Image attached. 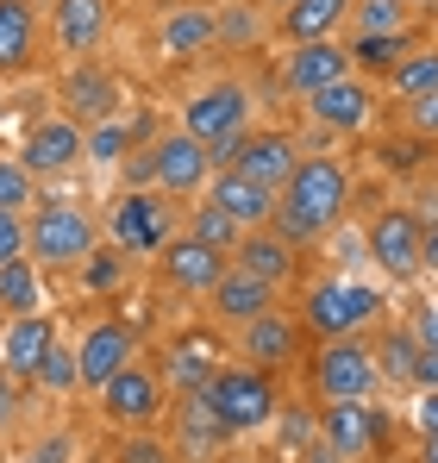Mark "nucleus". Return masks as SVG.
<instances>
[{"instance_id": "obj_1", "label": "nucleus", "mask_w": 438, "mask_h": 463, "mask_svg": "<svg viewBox=\"0 0 438 463\" xmlns=\"http://www.w3.org/2000/svg\"><path fill=\"white\" fill-rule=\"evenodd\" d=\"M351 201H357V175H351L345 156L338 151H300L294 175L276 188V220L270 226L307 250L313 238H332V232L345 226Z\"/></svg>"}, {"instance_id": "obj_2", "label": "nucleus", "mask_w": 438, "mask_h": 463, "mask_svg": "<svg viewBox=\"0 0 438 463\" xmlns=\"http://www.w3.org/2000/svg\"><path fill=\"white\" fill-rule=\"evenodd\" d=\"M100 250V220L63 201V194H38L32 213H25V257L44 269V276H81V263Z\"/></svg>"}, {"instance_id": "obj_3", "label": "nucleus", "mask_w": 438, "mask_h": 463, "mask_svg": "<svg viewBox=\"0 0 438 463\" xmlns=\"http://www.w3.org/2000/svg\"><path fill=\"white\" fill-rule=\"evenodd\" d=\"M195 401L214 413V426L238 445V439H251V432H270V420H276V407H282V388H276L270 370H257V364H244V357H225Z\"/></svg>"}, {"instance_id": "obj_4", "label": "nucleus", "mask_w": 438, "mask_h": 463, "mask_svg": "<svg viewBox=\"0 0 438 463\" xmlns=\"http://www.w3.org/2000/svg\"><path fill=\"white\" fill-rule=\"evenodd\" d=\"M126 182H132V188H157L163 201L188 207V201L207 194V182H214V156H207L201 138H188L182 126H169V132L145 138L138 156H126Z\"/></svg>"}, {"instance_id": "obj_5", "label": "nucleus", "mask_w": 438, "mask_h": 463, "mask_svg": "<svg viewBox=\"0 0 438 463\" xmlns=\"http://www.w3.org/2000/svg\"><path fill=\"white\" fill-rule=\"evenodd\" d=\"M251 126H257V94H251L244 76H214V81H201V88L182 100V132L207 145L214 169H225L232 145H238Z\"/></svg>"}, {"instance_id": "obj_6", "label": "nucleus", "mask_w": 438, "mask_h": 463, "mask_svg": "<svg viewBox=\"0 0 438 463\" xmlns=\"http://www.w3.org/2000/svg\"><path fill=\"white\" fill-rule=\"evenodd\" d=\"M307 388H313V401H369V394L382 388L376 345H369L364 332L313 338V345H307Z\"/></svg>"}, {"instance_id": "obj_7", "label": "nucleus", "mask_w": 438, "mask_h": 463, "mask_svg": "<svg viewBox=\"0 0 438 463\" xmlns=\"http://www.w3.org/2000/svg\"><path fill=\"white\" fill-rule=\"evenodd\" d=\"M382 319V288L357 282V276H326L307 288L300 301V326L307 338H345V332H369Z\"/></svg>"}, {"instance_id": "obj_8", "label": "nucleus", "mask_w": 438, "mask_h": 463, "mask_svg": "<svg viewBox=\"0 0 438 463\" xmlns=\"http://www.w3.org/2000/svg\"><path fill=\"white\" fill-rule=\"evenodd\" d=\"M94 407H100V420H107L113 432H157V420H163V407H169V388L157 376V364L138 351L113 383L94 388Z\"/></svg>"}, {"instance_id": "obj_9", "label": "nucleus", "mask_w": 438, "mask_h": 463, "mask_svg": "<svg viewBox=\"0 0 438 463\" xmlns=\"http://www.w3.org/2000/svg\"><path fill=\"white\" fill-rule=\"evenodd\" d=\"M107 238L119 257H157L176 238V201H163L157 188H126L107 207Z\"/></svg>"}, {"instance_id": "obj_10", "label": "nucleus", "mask_w": 438, "mask_h": 463, "mask_svg": "<svg viewBox=\"0 0 438 463\" xmlns=\"http://www.w3.org/2000/svg\"><path fill=\"white\" fill-rule=\"evenodd\" d=\"M319 445L338 463H369L388 451V407L376 401H319Z\"/></svg>"}, {"instance_id": "obj_11", "label": "nucleus", "mask_w": 438, "mask_h": 463, "mask_svg": "<svg viewBox=\"0 0 438 463\" xmlns=\"http://www.w3.org/2000/svg\"><path fill=\"white\" fill-rule=\"evenodd\" d=\"M225 357H232V351H225V332L207 319V326H182V332H169V345H163L150 364H157V376H163L169 394H201L207 376H214Z\"/></svg>"}, {"instance_id": "obj_12", "label": "nucleus", "mask_w": 438, "mask_h": 463, "mask_svg": "<svg viewBox=\"0 0 438 463\" xmlns=\"http://www.w3.org/2000/svg\"><path fill=\"white\" fill-rule=\"evenodd\" d=\"M364 257L376 263L382 282H420V276H426V263H420V213H414V207H382V213H369Z\"/></svg>"}, {"instance_id": "obj_13", "label": "nucleus", "mask_w": 438, "mask_h": 463, "mask_svg": "<svg viewBox=\"0 0 438 463\" xmlns=\"http://www.w3.org/2000/svg\"><path fill=\"white\" fill-rule=\"evenodd\" d=\"M113 32V0H44V44L51 57L81 63L107 44Z\"/></svg>"}, {"instance_id": "obj_14", "label": "nucleus", "mask_w": 438, "mask_h": 463, "mask_svg": "<svg viewBox=\"0 0 438 463\" xmlns=\"http://www.w3.org/2000/svg\"><path fill=\"white\" fill-rule=\"evenodd\" d=\"M132 357H138V332H132L126 319H113V313L88 319V326H81V338H75V388H81V394H94L100 383H113Z\"/></svg>"}, {"instance_id": "obj_15", "label": "nucleus", "mask_w": 438, "mask_h": 463, "mask_svg": "<svg viewBox=\"0 0 438 463\" xmlns=\"http://www.w3.org/2000/svg\"><path fill=\"white\" fill-rule=\"evenodd\" d=\"M238 338V351L232 357H244V364H257V370H270V376H282L300 364V351H307V326H300V313H289V301L270 313H257L251 326H238L232 332Z\"/></svg>"}, {"instance_id": "obj_16", "label": "nucleus", "mask_w": 438, "mask_h": 463, "mask_svg": "<svg viewBox=\"0 0 438 463\" xmlns=\"http://www.w3.org/2000/svg\"><path fill=\"white\" fill-rule=\"evenodd\" d=\"M13 156H19V169L32 182H63V175L81 169V126L70 113H44V119L25 126V138H19Z\"/></svg>"}, {"instance_id": "obj_17", "label": "nucleus", "mask_w": 438, "mask_h": 463, "mask_svg": "<svg viewBox=\"0 0 438 463\" xmlns=\"http://www.w3.org/2000/svg\"><path fill=\"white\" fill-rule=\"evenodd\" d=\"M44 57V0H0V81L38 76Z\"/></svg>"}, {"instance_id": "obj_18", "label": "nucleus", "mask_w": 438, "mask_h": 463, "mask_svg": "<svg viewBox=\"0 0 438 463\" xmlns=\"http://www.w3.org/2000/svg\"><path fill=\"white\" fill-rule=\"evenodd\" d=\"M300 107H307V119H313L319 132L351 138V132H369V126H376L382 88H376L369 76H345V81H332V88H319V94H307Z\"/></svg>"}, {"instance_id": "obj_19", "label": "nucleus", "mask_w": 438, "mask_h": 463, "mask_svg": "<svg viewBox=\"0 0 438 463\" xmlns=\"http://www.w3.org/2000/svg\"><path fill=\"white\" fill-rule=\"evenodd\" d=\"M225 263H232L225 250H214V244H201V238H188V232L176 226V238L157 250V282L169 295H182V301H201L219 276H225Z\"/></svg>"}, {"instance_id": "obj_20", "label": "nucleus", "mask_w": 438, "mask_h": 463, "mask_svg": "<svg viewBox=\"0 0 438 463\" xmlns=\"http://www.w3.org/2000/svg\"><path fill=\"white\" fill-rule=\"evenodd\" d=\"M345 76H357L345 38H313V44H289L282 51L276 88L294 94V100H307V94H319V88H332V81H345Z\"/></svg>"}, {"instance_id": "obj_21", "label": "nucleus", "mask_w": 438, "mask_h": 463, "mask_svg": "<svg viewBox=\"0 0 438 463\" xmlns=\"http://www.w3.org/2000/svg\"><path fill=\"white\" fill-rule=\"evenodd\" d=\"M201 307H207V319H214L219 332H238V326H251L257 313L282 307V288H276V282H257V276L238 269V263H225V276L201 295Z\"/></svg>"}, {"instance_id": "obj_22", "label": "nucleus", "mask_w": 438, "mask_h": 463, "mask_svg": "<svg viewBox=\"0 0 438 463\" xmlns=\"http://www.w3.org/2000/svg\"><path fill=\"white\" fill-rule=\"evenodd\" d=\"M119 76L113 70H100L94 57H81V63H70L63 70V81H57V113H70L75 126L88 132V126H100V119H113L119 113Z\"/></svg>"}, {"instance_id": "obj_23", "label": "nucleus", "mask_w": 438, "mask_h": 463, "mask_svg": "<svg viewBox=\"0 0 438 463\" xmlns=\"http://www.w3.org/2000/svg\"><path fill=\"white\" fill-rule=\"evenodd\" d=\"M294 163H300V138L282 132V126H251L232 156H225V169H238V175H251V182H263V188H282L294 175Z\"/></svg>"}, {"instance_id": "obj_24", "label": "nucleus", "mask_w": 438, "mask_h": 463, "mask_svg": "<svg viewBox=\"0 0 438 463\" xmlns=\"http://www.w3.org/2000/svg\"><path fill=\"white\" fill-rule=\"evenodd\" d=\"M157 51H163L169 63H195V57L219 51L214 44V0H176V6H163V19H157Z\"/></svg>"}, {"instance_id": "obj_25", "label": "nucleus", "mask_w": 438, "mask_h": 463, "mask_svg": "<svg viewBox=\"0 0 438 463\" xmlns=\"http://www.w3.org/2000/svg\"><path fill=\"white\" fill-rule=\"evenodd\" d=\"M232 263H238V269H251L257 282H276L282 295L300 282V244H294V238H282L276 226L244 232V238H238V250H232Z\"/></svg>"}, {"instance_id": "obj_26", "label": "nucleus", "mask_w": 438, "mask_h": 463, "mask_svg": "<svg viewBox=\"0 0 438 463\" xmlns=\"http://www.w3.org/2000/svg\"><path fill=\"white\" fill-rule=\"evenodd\" d=\"M51 345H57V319H51V307L44 313H19V319H0V370H6V376L32 383Z\"/></svg>"}, {"instance_id": "obj_27", "label": "nucleus", "mask_w": 438, "mask_h": 463, "mask_svg": "<svg viewBox=\"0 0 438 463\" xmlns=\"http://www.w3.org/2000/svg\"><path fill=\"white\" fill-rule=\"evenodd\" d=\"M207 201H214L219 213H232L238 232H257V226L276 220V188H263V182H251V175H238V169H214Z\"/></svg>"}, {"instance_id": "obj_28", "label": "nucleus", "mask_w": 438, "mask_h": 463, "mask_svg": "<svg viewBox=\"0 0 438 463\" xmlns=\"http://www.w3.org/2000/svg\"><path fill=\"white\" fill-rule=\"evenodd\" d=\"M351 25V0H289L276 13V38L282 44H313V38H345Z\"/></svg>"}, {"instance_id": "obj_29", "label": "nucleus", "mask_w": 438, "mask_h": 463, "mask_svg": "<svg viewBox=\"0 0 438 463\" xmlns=\"http://www.w3.org/2000/svg\"><path fill=\"white\" fill-rule=\"evenodd\" d=\"M263 38H276V19L257 0H214V44L219 51H257Z\"/></svg>"}, {"instance_id": "obj_30", "label": "nucleus", "mask_w": 438, "mask_h": 463, "mask_svg": "<svg viewBox=\"0 0 438 463\" xmlns=\"http://www.w3.org/2000/svg\"><path fill=\"white\" fill-rule=\"evenodd\" d=\"M414 44H420V32H351V38H345L351 70H357V76H369L376 88H382V76H388V70H395Z\"/></svg>"}, {"instance_id": "obj_31", "label": "nucleus", "mask_w": 438, "mask_h": 463, "mask_svg": "<svg viewBox=\"0 0 438 463\" xmlns=\"http://www.w3.org/2000/svg\"><path fill=\"white\" fill-rule=\"evenodd\" d=\"M44 301H51V276H44L32 257L0 263V313H6V319H19V313H44Z\"/></svg>"}, {"instance_id": "obj_32", "label": "nucleus", "mask_w": 438, "mask_h": 463, "mask_svg": "<svg viewBox=\"0 0 438 463\" xmlns=\"http://www.w3.org/2000/svg\"><path fill=\"white\" fill-rule=\"evenodd\" d=\"M382 88H388L401 107H407V100H420V94H438V44H433V38H420V44H414V51L382 76Z\"/></svg>"}, {"instance_id": "obj_33", "label": "nucleus", "mask_w": 438, "mask_h": 463, "mask_svg": "<svg viewBox=\"0 0 438 463\" xmlns=\"http://www.w3.org/2000/svg\"><path fill=\"white\" fill-rule=\"evenodd\" d=\"M145 145V126H132V119H100V126H88L81 132V163H100V169H113V163H126V156Z\"/></svg>"}, {"instance_id": "obj_34", "label": "nucleus", "mask_w": 438, "mask_h": 463, "mask_svg": "<svg viewBox=\"0 0 438 463\" xmlns=\"http://www.w3.org/2000/svg\"><path fill=\"white\" fill-rule=\"evenodd\" d=\"M182 420H188V432H176V458L188 463H214L219 451H232V439L214 426V413L195 401V394H182Z\"/></svg>"}, {"instance_id": "obj_35", "label": "nucleus", "mask_w": 438, "mask_h": 463, "mask_svg": "<svg viewBox=\"0 0 438 463\" xmlns=\"http://www.w3.org/2000/svg\"><path fill=\"white\" fill-rule=\"evenodd\" d=\"M270 432H276V451L300 458V451L319 439V401H282L276 420H270Z\"/></svg>"}, {"instance_id": "obj_36", "label": "nucleus", "mask_w": 438, "mask_h": 463, "mask_svg": "<svg viewBox=\"0 0 438 463\" xmlns=\"http://www.w3.org/2000/svg\"><path fill=\"white\" fill-rule=\"evenodd\" d=\"M182 232H188V238H201V244H214V250H225V257H232V250H238V238H244V232H238V220H232V213H219L207 194H201V201H188Z\"/></svg>"}, {"instance_id": "obj_37", "label": "nucleus", "mask_w": 438, "mask_h": 463, "mask_svg": "<svg viewBox=\"0 0 438 463\" xmlns=\"http://www.w3.org/2000/svg\"><path fill=\"white\" fill-rule=\"evenodd\" d=\"M345 32H414V0H351Z\"/></svg>"}, {"instance_id": "obj_38", "label": "nucleus", "mask_w": 438, "mask_h": 463, "mask_svg": "<svg viewBox=\"0 0 438 463\" xmlns=\"http://www.w3.org/2000/svg\"><path fill=\"white\" fill-rule=\"evenodd\" d=\"M414 357H420V338L414 332H382V345H376V370H382V383H401L414 388Z\"/></svg>"}, {"instance_id": "obj_39", "label": "nucleus", "mask_w": 438, "mask_h": 463, "mask_svg": "<svg viewBox=\"0 0 438 463\" xmlns=\"http://www.w3.org/2000/svg\"><path fill=\"white\" fill-rule=\"evenodd\" d=\"M38 182L19 169V156H0V213H32Z\"/></svg>"}, {"instance_id": "obj_40", "label": "nucleus", "mask_w": 438, "mask_h": 463, "mask_svg": "<svg viewBox=\"0 0 438 463\" xmlns=\"http://www.w3.org/2000/svg\"><path fill=\"white\" fill-rule=\"evenodd\" d=\"M32 388H57V394H70L75 388V345H51L44 351V364H38V376H32Z\"/></svg>"}, {"instance_id": "obj_41", "label": "nucleus", "mask_w": 438, "mask_h": 463, "mask_svg": "<svg viewBox=\"0 0 438 463\" xmlns=\"http://www.w3.org/2000/svg\"><path fill=\"white\" fill-rule=\"evenodd\" d=\"M25 407H32V383H19V376H6V370H0V439L25 420Z\"/></svg>"}, {"instance_id": "obj_42", "label": "nucleus", "mask_w": 438, "mask_h": 463, "mask_svg": "<svg viewBox=\"0 0 438 463\" xmlns=\"http://www.w3.org/2000/svg\"><path fill=\"white\" fill-rule=\"evenodd\" d=\"M119 463H176L150 432H119Z\"/></svg>"}, {"instance_id": "obj_43", "label": "nucleus", "mask_w": 438, "mask_h": 463, "mask_svg": "<svg viewBox=\"0 0 438 463\" xmlns=\"http://www.w3.org/2000/svg\"><path fill=\"white\" fill-rule=\"evenodd\" d=\"M25 257V213H0V263Z\"/></svg>"}, {"instance_id": "obj_44", "label": "nucleus", "mask_w": 438, "mask_h": 463, "mask_svg": "<svg viewBox=\"0 0 438 463\" xmlns=\"http://www.w3.org/2000/svg\"><path fill=\"white\" fill-rule=\"evenodd\" d=\"M407 126H414L420 138H438V94H420V100H407Z\"/></svg>"}, {"instance_id": "obj_45", "label": "nucleus", "mask_w": 438, "mask_h": 463, "mask_svg": "<svg viewBox=\"0 0 438 463\" xmlns=\"http://www.w3.org/2000/svg\"><path fill=\"white\" fill-rule=\"evenodd\" d=\"M414 426L420 439H438V388H414Z\"/></svg>"}, {"instance_id": "obj_46", "label": "nucleus", "mask_w": 438, "mask_h": 463, "mask_svg": "<svg viewBox=\"0 0 438 463\" xmlns=\"http://www.w3.org/2000/svg\"><path fill=\"white\" fill-rule=\"evenodd\" d=\"M420 263L438 276V207H426V213H420Z\"/></svg>"}, {"instance_id": "obj_47", "label": "nucleus", "mask_w": 438, "mask_h": 463, "mask_svg": "<svg viewBox=\"0 0 438 463\" xmlns=\"http://www.w3.org/2000/svg\"><path fill=\"white\" fill-rule=\"evenodd\" d=\"M70 451H75L70 432H51V439L38 445V458H25V463H70Z\"/></svg>"}, {"instance_id": "obj_48", "label": "nucleus", "mask_w": 438, "mask_h": 463, "mask_svg": "<svg viewBox=\"0 0 438 463\" xmlns=\"http://www.w3.org/2000/svg\"><path fill=\"white\" fill-rule=\"evenodd\" d=\"M407 332H414V338H420L426 351H438V301H433V307H420V319H414Z\"/></svg>"}, {"instance_id": "obj_49", "label": "nucleus", "mask_w": 438, "mask_h": 463, "mask_svg": "<svg viewBox=\"0 0 438 463\" xmlns=\"http://www.w3.org/2000/svg\"><path fill=\"white\" fill-rule=\"evenodd\" d=\"M414 388H438V351H426V345L414 357Z\"/></svg>"}, {"instance_id": "obj_50", "label": "nucleus", "mask_w": 438, "mask_h": 463, "mask_svg": "<svg viewBox=\"0 0 438 463\" xmlns=\"http://www.w3.org/2000/svg\"><path fill=\"white\" fill-rule=\"evenodd\" d=\"M294 463H338V458H332V451H326V445L313 439V445H307V451H300V458H294Z\"/></svg>"}, {"instance_id": "obj_51", "label": "nucleus", "mask_w": 438, "mask_h": 463, "mask_svg": "<svg viewBox=\"0 0 438 463\" xmlns=\"http://www.w3.org/2000/svg\"><path fill=\"white\" fill-rule=\"evenodd\" d=\"M420 463H438V439H420Z\"/></svg>"}, {"instance_id": "obj_52", "label": "nucleus", "mask_w": 438, "mask_h": 463, "mask_svg": "<svg viewBox=\"0 0 438 463\" xmlns=\"http://www.w3.org/2000/svg\"><path fill=\"white\" fill-rule=\"evenodd\" d=\"M257 6H263V13H270V19H276V13H282V6H289V0H257Z\"/></svg>"}, {"instance_id": "obj_53", "label": "nucleus", "mask_w": 438, "mask_h": 463, "mask_svg": "<svg viewBox=\"0 0 438 463\" xmlns=\"http://www.w3.org/2000/svg\"><path fill=\"white\" fill-rule=\"evenodd\" d=\"M232 463H257V458H232Z\"/></svg>"}, {"instance_id": "obj_54", "label": "nucleus", "mask_w": 438, "mask_h": 463, "mask_svg": "<svg viewBox=\"0 0 438 463\" xmlns=\"http://www.w3.org/2000/svg\"><path fill=\"white\" fill-rule=\"evenodd\" d=\"M0 319H6V313H0Z\"/></svg>"}]
</instances>
